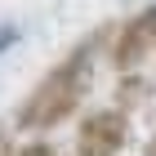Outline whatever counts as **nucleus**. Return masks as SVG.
<instances>
[{"instance_id":"obj_4","label":"nucleus","mask_w":156,"mask_h":156,"mask_svg":"<svg viewBox=\"0 0 156 156\" xmlns=\"http://www.w3.org/2000/svg\"><path fill=\"white\" fill-rule=\"evenodd\" d=\"M18 156H54V147H49V143H31V147H23Z\"/></svg>"},{"instance_id":"obj_5","label":"nucleus","mask_w":156,"mask_h":156,"mask_svg":"<svg viewBox=\"0 0 156 156\" xmlns=\"http://www.w3.org/2000/svg\"><path fill=\"white\" fill-rule=\"evenodd\" d=\"M5 40H13V27H5V31H0V45H5Z\"/></svg>"},{"instance_id":"obj_2","label":"nucleus","mask_w":156,"mask_h":156,"mask_svg":"<svg viewBox=\"0 0 156 156\" xmlns=\"http://www.w3.org/2000/svg\"><path fill=\"white\" fill-rule=\"evenodd\" d=\"M125 116L120 112H94V116H85L80 134H76V156H116L125 147Z\"/></svg>"},{"instance_id":"obj_7","label":"nucleus","mask_w":156,"mask_h":156,"mask_svg":"<svg viewBox=\"0 0 156 156\" xmlns=\"http://www.w3.org/2000/svg\"><path fill=\"white\" fill-rule=\"evenodd\" d=\"M147 156H156V138H152V147H147Z\"/></svg>"},{"instance_id":"obj_6","label":"nucleus","mask_w":156,"mask_h":156,"mask_svg":"<svg viewBox=\"0 0 156 156\" xmlns=\"http://www.w3.org/2000/svg\"><path fill=\"white\" fill-rule=\"evenodd\" d=\"M0 156H9V147H5V138H0Z\"/></svg>"},{"instance_id":"obj_3","label":"nucleus","mask_w":156,"mask_h":156,"mask_svg":"<svg viewBox=\"0 0 156 156\" xmlns=\"http://www.w3.org/2000/svg\"><path fill=\"white\" fill-rule=\"evenodd\" d=\"M156 49V5L143 13H134L129 23L120 27V40H116V67H138Z\"/></svg>"},{"instance_id":"obj_1","label":"nucleus","mask_w":156,"mask_h":156,"mask_svg":"<svg viewBox=\"0 0 156 156\" xmlns=\"http://www.w3.org/2000/svg\"><path fill=\"white\" fill-rule=\"evenodd\" d=\"M89 76H94V49L80 45L72 49L67 58L45 76V80L27 94V103L18 107V129H54L80 107L85 89H89Z\"/></svg>"}]
</instances>
